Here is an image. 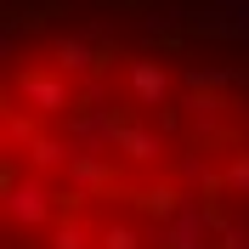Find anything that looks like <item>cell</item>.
I'll list each match as a JSON object with an SVG mask.
<instances>
[{
    "instance_id": "1",
    "label": "cell",
    "mask_w": 249,
    "mask_h": 249,
    "mask_svg": "<svg viewBox=\"0 0 249 249\" xmlns=\"http://www.w3.org/2000/svg\"><path fill=\"white\" fill-rule=\"evenodd\" d=\"M6 249H249V46L108 0L6 51Z\"/></svg>"
}]
</instances>
